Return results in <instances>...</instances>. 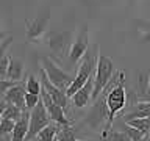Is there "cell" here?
<instances>
[{
  "instance_id": "obj_17",
  "label": "cell",
  "mask_w": 150,
  "mask_h": 141,
  "mask_svg": "<svg viewBox=\"0 0 150 141\" xmlns=\"http://www.w3.org/2000/svg\"><path fill=\"white\" fill-rule=\"evenodd\" d=\"M56 140L58 141H77V138H75V129L70 125H59L58 133H56Z\"/></svg>"
},
{
  "instance_id": "obj_11",
  "label": "cell",
  "mask_w": 150,
  "mask_h": 141,
  "mask_svg": "<svg viewBox=\"0 0 150 141\" xmlns=\"http://www.w3.org/2000/svg\"><path fill=\"white\" fill-rule=\"evenodd\" d=\"M92 91H94V75L88 80V83L83 88H80L77 93L70 97V102L75 108H84L92 102Z\"/></svg>"
},
{
  "instance_id": "obj_16",
  "label": "cell",
  "mask_w": 150,
  "mask_h": 141,
  "mask_svg": "<svg viewBox=\"0 0 150 141\" xmlns=\"http://www.w3.org/2000/svg\"><path fill=\"white\" fill-rule=\"evenodd\" d=\"M58 127L59 124L52 121L47 127H44L39 133H38V141H55L56 140V133H58Z\"/></svg>"
},
{
  "instance_id": "obj_4",
  "label": "cell",
  "mask_w": 150,
  "mask_h": 141,
  "mask_svg": "<svg viewBox=\"0 0 150 141\" xmlns=\"http://www.w3.org/2000/svg\"><path fill=\"white\" fill-rule=\"evenodd\" d=\"M41 69L44 70L47 78H49L56 88L63 89V91H66V89L70 86V83H72L74 78H75L74 75H70L69 72H66V70L61 69L53 61L52 56H42L41 58Z\"/></svg>"
},
{
  "instance_id": "obj_12",
  "label": "cell",
  "mask_w": 150,
  "mask_h": 141,
  "mask_svg": "<svg viewBox=\"0 0 150 141\" xmlns=\"http://www.w3.org/2000/svg\"><path fill=\"white\" fill-rule=\"evenodd\" d=\"M25 94H27V89H25V83H16L13 88H9L3 96V100L6 103H11V105H16L19 108H25Z\"/></svg>"
},
{
  "instance_id": "obj_20",
  "label": "cell",
  "mask_w": 150,
  "mask_h": 141,
  "mask_svg": "<svg viewBox=\"0 0 150 141\" xmlns=\"http://www.w3.org/2000/svg\"><path fill=\"white\" fill-rule=\"evenodd\" d=\"M127 124H130L131 127H136L138 130L144 132L145 135L150 132V118H138V119H131V121H127Z\"/></svg>"
},
{
  "instance_id": "obj_21",
  "label": "cell",
  "mask_w": 150,
  "mask_h": 141,
  "mask_svg": "<svg viewBox=\"0 0 150 141\" xmlns=\"http://www.w3.org/2000/svg\"><path fill=\"white\" fill-rule=\"evenodd\" d=\"M25 110V108H23ZM22 108H19V107H16V105H11V103H6L5 105V110H3V115H2V118H8V119H14V121H17L19 118H21V115H22Z\"/></svg>"
},
{
  "instance_id": "obj_24",
  "label": "cell",
  "mask_w": 150,
  "mask_h": 141,
  "mask_svg": "<svg viewBox=\"0 0 150 141\" xmlns=\"http://www.w3.org/2000/svg\"><path fill=\"white\" fill-rule=\"evenodd\" d=\"M41 100V94H31V93H27L25 94V108L27 110H33L38 103Z\"/></svg>"
},
{
  "instance_id": "obj_9",
  "label": "cell",
  "mask_w": 150,
  "mask_h": 141,
  "mask_svg": "<svg viewBox=\"0 0 150 141\" xmlns=\"http://www.w3.org/2000/svg\"><path fill=\"white\" fill-rule=\"evenodd\" d=\"M41 99H42V102H44L47 111H49V116H50L52 121L56 122V124H59V125H70V121L67 119V116H66V110L63 107L56 105V103L52 100V97L47 94V91L44 88L41 89Z\"/></svg>"
},
{
  "instance_id": "obj_1",
  "label": "cell",
  "mask_w": 150,
  "mask_h": 141,
  "mask_svg": "<svg viewBox=\"0 0 150 141\" xmlns=\"http://www.w3.org/2000/svg\"><path fill=\"white\" fill-rule=\"evenodd\" d=\"M125 74L124 70H119L116 74V77L111 78V82L108 83V86L105 88V91L102 94H105V102L108 107V124H112L114 118L127 107V91H125Z\"/></svg>"
},
{
  "instance_id": "obj_26",
  "label": "cell",
  "mask_w": 150,
  "mask_h": 141,
  "mask_svg": "<svg viewBox=\"0 0 150 141\" xmlns=\"http://www.w3.org/2000/svg\"><path fill=\"white\" fill-rule=\"evenodd\" d=\"M16 83L19 82H13V80H8V78H3V80H0V96H5V93L8 91L9 88H13Z\"/></svg>"
},
{
  "instance_id": "obj_14",
  "label": "cell",
  "mask_w": 150,
  "mask_h": 141,
  "mask_svg": "<svg viewBox=\"0 0 150 141\" xmlns=\"http://www.w3.org/2000/svg\"><path fill=\"white\" fill-rule=\"evenodd\" d=\"M138 118H150V100H139L136 103H131L128 111L120 115L122 121H131Z\"/></svg>"
},
{
  "instance_id": "obj_30",
  "label": "cell",
  "mask_w": 150,
  "mask_h": 141,
  "mask_svg": "<svg viewBox=\"0 0 150 141\" xmlns=\"http://www.w3.org/2000/svg\"><path fill=\"white\" fill-rule=\"evenodd\" d=\"M3 38H6V35H5V33H3L2 30H0V41H2V39H3Z\"/></svg>"
},
{
  "instance_id": "obj_8",
  "label": "cell",
  "mask_w": 150,
  "mask_h": 141,
  "mask_svg": "<svg viewBox=\"0 0 150 141\" xmlns=\"http://www.w3.org/2000/svg\"><path fill=\"white\" fill-rule=\"evenodd\" d=\"M49 16H41L33 21H25V28H27V38L30 42H38L42 41V38L47 35V24H49Z\"/></svg>"
},
{
  "instance_id": "obj_29",
  "label": "cell",
  "mask_w": 150,
  "mask_h": 141,
  "mask_svg": "<svg viewBox=\"0 0 150 141\" xmlns=\"http://www.w3.org/2000/svg\"><path fill=\"white\" fill-rule=\"evenodd\" d=\"M77 141H106V140L102 138V140H77Z\"/></svg>"
},
{
  "instance_id": "obj_15",
  "label": "cell",
  "mask_w": 150,
  "mask_h": 141,
  "mask_svg": "<svg viewBox=\"0 0 150 141\" xmlns=\"http://www.w3.org/2000/svg\"><path fill=\"white\" fill-rule=\"evenodd\" d=\"M23 74H25V68H23V61L16 56H9L8 63V70H6V78L13 80V82H22Z\"/></svg>"
},
{
  "instance_id": "obj_22",
  "label": "cell",
  "mask_w": 150,
  "mask_h": 141,
  "mask_svg": "<svg viewBox=\"0 0 150 141\" xmlns=\"http://www.w3.org/2000/svg\"><path fill=\"white\" fill-rule=\"evenodd\" d=\"M14 124H16V121H14V119L2 118V122H0V138L11 135L13 133V129H14Z\"/></svg>"
},
{
  "instance_id": "obj_27",
  "label": "cell",
  "mask_w": 150,
  "mask_h": 141,
  "mask_svg": "<svg viewBox=\"0 0 150 141\" xmlns=\"http://www.w3.org/2000/svg\"><path fill=\"white\" fill-rule=\"evenodd\" d=\"M8 63H9V56H5V58L0 61V80L6 78V70H8Z\"/></svg>"
},
{
  "instance_id": "obj_25",
  "label": "cell",
  "mask_w": 150,
  "mask_h": 141,
  "mask_svg": "<svg viewBox=\"0 0 150 141\" xmlns=\"http://www.w3.org/2000/svg\"><path fill=\"white\" fill-rule=\"evenodd\" d=\"M11 42H13V36H6L0 41V61L6 56V50H8V47L11 46Z\"/></svg>"
},
{
  "instance_id": "obj_13",
  "label": "cell",
  "mask_w": 150,
  "mask_h": 141,
  "mask_svg": "<svg viewBox=\"0 0 150 141\" xmlns=\"http://www.w3.org/2000/svg\"><path fill=\"white\" fill-rule=\"evenodd\" d=\"M28 129H30V110H23L21 118L16 121L11 133V141H25L28 135Z\"/></svg>"
},
{
  "instance_id": "obj_10",
  "label": "cell",
  "mask_w": 150,
  "mask_h": 141,
  "mask_svg": "<svg viewBox=\"0 0 150 141\" xmlns=\"http://www.w3.org/2000/svg\"><path fill=\"white\" fill-rule=\"evenodd\" d=\"M39 72H41V85H42V88L47 91V94L52 97V100H53L56 105H59V107H63L64 110L67 108L69 105V100L70 99L66 96V91H63V89H59V88H56L53 83L50 82L49 78H47V75L44 74V70L39 69Z\"/></svg>"
},
{
  "instance_id": "obj_3",
  "label": "cell",
  "mask_w": 150,
  "mask_h": 141,
  "mask_svg": "<svg viewBox=\"0 0 150 141\" xmlns=\"http://www.w3.org/2000/svg\"><path fill=\"white\" fill-rule=\"evenodd\" d=\"M114 77V63L110 56L98 55L97 60V68L94 72V91H92V100L100 96L108 86V83L111 82V78Z\"/></svg>"
},
{
  "instance_id": "obj_19",
  "label": "cell",
  "mask_w": 150,
  "mask_h": 141,
  "mask_svg": "<svg viewBox=\"0 0 150 141\" xmlns=\"http://www.w3.org/2000/svg\"><path fill=\"white\" fill-rule=\"evenodd\" d=\"M25 89L27 93H31V94H41V89H42L41 80H38L33 74H28L25 82Z\"/></svg>"
},
{
  "instance_id": "obj_7",
  "label": "cell",
  "mask_w": 150,
  "mask_h": 141,
  "mask_svg": "<svg viewBox=\"0 0 150 141\" xmlns=\"http://www.w3.org/2000/svg\"><path fill=\"white\" fill-rule=\"evenodd\" d=\"M88 50H89V30L84 25L69 49V53H67L69 63L72 66H78L81 63V60L84 58V55L88 53Z\"/></svg>"
},
{
  "instance_id": "obj_2",
  "label": "cell",
  "mask_w": 150,
  "mask_h": 141,
  "mask_svg": "<svg viewBox=\"0 0 150 141\" xmlns=\"http://www.w3.org/2000/svg\"><path fill=\"white\" fill-rule=\"evenodd\" d=\"M97 49H98V46L96 44L92 47V50H88V53L84 55V58L81 60V63L78 64V69H77V74H75L74 82L70 83V86L67 89H66V96H67L69 99L72 97L80 88H83L84 85L88 83V80L94 75V72H96L97 60H98Z\"/></svg>"
},
{
  "instance_id": "obj_18",
  "label": "cell",
  "mask_w": 150,
  "mask_h": 141,
  "mask_svg": "<svg viewBox=\"0 0 150 141\" xmlns=\"http://www.w3.org/2000/svg\"><path fill=\"white\" fill-rule=\"evenodd\" d=\"M120 130L124 132L125 135H128L131 141H144V138H145L144 132L138 130L136 127H131L130 124H127V122H125L124 125H120Z\"/></svg>"
},
{
  "instance_id": "obj_23",
  "label": "cell",
  "mask_w": 150,
  "mask_h": 141,
  "mask_svg": "<svg viewBox=\"0 0 150 141\" xmlns=\"http://www.w3.org/2000/svg\"><path fill=\"white\" fill-rule=\"evenodd\" d=\"M106 141H131L128 135H125L122 130H111L110 133L105 136Z\"/></svg>"
},
{
  "instance_id": "obj_28",
  "label": "cell",
  "mask_w": 150,
  "mask_h": 141,
  "mask_svg": "<svg viewBox=\"0 0 150 141\" xmlns=\"http://www.w3.org/2000/svg\"><path fill=\"white\" fill-rule=\"evenodd\" d=\"M0 141H11V135H8V136H3V138H0Z\"/></svg>"
},
{
  "instance_id": "obj_5",
  "label": "cell",
  "mask_w": 150,
  "mask_h": 141,
  "mask_svg": "<svg viewBox=\"0 0 150 141\" xmlns=\"http://www.w3.org/2000/svg\"><path fill=\"white\" fill-rule=\"evenodd\" d=\"M72 36L74 31H47L45 42L52 50V56L64 58L72 46Z\"/></svg>"
},
{
  "instance_id": "obj_6",
  "label": "cell",
  "mask_w": 150,
  "mask_h": 141,
  "mask_svg": "<svg viewBox=\"0 0 150 141\" xmlns=\"http://www.w3.org/2000/svg\"><path fill=\"white\" fill-rule=\"evenodd\" d=\"M52 122L50 116H49V111L42 102V99L39 100V103L33 108L30 111V129H28V135H27V140L25 141H33L38 136V133L47 127Z\"/></svg>"
},
{
  "instance_id": "obj_31",
  "label": "cell",
  "mask_w": 150,
  "mask_h": 141,
  "mask_svg": "<svg viewBox=\"0 0 150 141\" xmlns=\"http://www.w3.org/2000/svg\"><path fill=\"white\" fill-rule=\"evenodd\" d=\"M55 141H58V140H55Z\"/></svg>"
}]
</instances>
